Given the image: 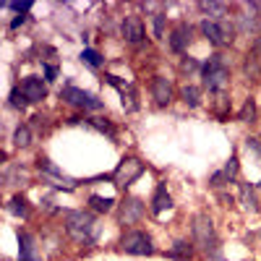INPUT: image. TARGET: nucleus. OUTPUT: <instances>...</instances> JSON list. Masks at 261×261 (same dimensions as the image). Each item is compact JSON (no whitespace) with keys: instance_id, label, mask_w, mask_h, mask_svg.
Returning <instances> with one entry per match:
<instances>
[{"instance_id":"40","label":"nucleus","mask_w":261,"mask_h":261,"mask_svg":"<svg viewBox=\"0 0 261 261\" xmlns=\"http://www.w3.org/2000/svg\"><path fill=\"white\" fill-rule=\"evenodd\" d=\"M251 53H256V55L261 58V34H258V37L251 42Z\"/></svg>"},{"instance_id":"9","label":"nucleus","mask_w":261,"mask_h":261,"mask_svg":"<svg viewBox=\"0 0 261 261\" xmlns=\"http://www.w3.org/2000/svg\"><path fill=\"white\" fill-rule=\"evenodd\" d=\"M149 94H151V102L157 107H170L172 102L178 99V89H175V81L165 73H154L149 79Z\"/></svg>"},{"instance_id":"15","label":"nucleus","mask_w":261,"mask_h":261,"mask_svg":"<svg viewBox=\"0 0 261 261\" xmlns=\"http://www.w3.org/2000/svg\"><path fill=\"white\" fill-rule=\"evenodd\" d=\"M60 99H63V105H68L71 110L86 113V105H89V99H92V92L81 89V86H73V84H65L60 89Z\"/></svg>"},{"instance_id":"8","label":"nucleus","mask_w":261,"mask_h":261,"mask_svg":"<svg viewBox=\"0 0 261 261\" xmlns=\"http://www.w3.org/2000/svg\"><path fill=\"white\" fill-rule=\"evenodd\" d=\"M196 34V27L191 24V21H178L175 27H172L170 32H167V47H170V53L172 55H188V50H191V45H193V37Z\"/></svg>"},{"instance_id":"11","label":"nucleus","mask_w":261,"mask_h":261,"mask_svg":"<svg viewBox=\"0 0 261 261\" xmlns=\"http://www.w3.org/2000/svg\"><path fill=\"white\" fill-rule=\"evenodd\" d=\"M120 37L128 42V45H144L146 42V24L139 13H128L120 21Z\"/></svg>"},{"instance_id":"26","label":"nucleus","mask_w":261,"mask_h":261,"mask_svg":"<svg viewBox=\"0 0 261 261\" xmlns=\"http://www.w3.org/2000/svg\"><path fill=\"white\" fill-rule=\"evenodd\" d=\"M32 139H34V130H32L29 123H18V125L13 128L11 141H13L16 149H29V146H32Z\"/></svg>"},{"instance_id":"32","label":"nucleus","mask_w":261,"mask_h":261,"mask_svg":"<svg viewBox=\"0 0 261 261\" xmlns=\"http://www.w3.org/2000/svg\"><path fill=\"white\" fill-rule=\"evenodd\" d=\"M214 118L222 120V123L230 118V97H227V94L217 97V102H214Z\"/></svg>"},{"instance_id":"25","label":"nucleus","mask_w":261,"mask_h":261,"mask_svg":"<svg viewBox=\"0 0 261 261\" xmlns=\"http://www.w3.org/2000/svg\"><path fill=\"white\" fill-rule=\"evenodd\" d=\"M79 60L86 65V68H92V71H102L105 65H107V58L99 50H94V47H84L79 53Z\"/></svg>"},{"instance_id":"23","label":"nucleus","mask_w":261,"mask_h":261,"mask_svg":"<svg viewBox=\"0 0 261 261\" xmlns=\"http://www.w3.org/2000/svg\"><path fill=\"white\" fill-rule=\"evenodd\" d=\"M196 8L204 13V18H212V21H225V18H230V6H227V3H217V0L206 3V0H201V3H196Z\"/></svg>"},{"instance_id":"12","label":"nucleus","mask_w":261,"mask_h":261,"mask_svg":"<svg viewBox=\"0 0 261 261\" xmlns=\"http://www.w3.org/2000/svg\"><path fill=\"white\" fill-rule=\"evenodd\" d=\"M34 183V172L29 165L24 162H8L6 170H3V186H11V188H27Z\"/></svg>"},{"instance_id":"22","label":"nucleus","mask_w":261,"mask_h":261,"mask_svg":"<svg viewBox=\"0 0 261 261\" xmlns=\"http://www.w3.org/2000/svg\"><path fill=\"white\" fill-rule=\"evenodd\" d=\"M118 199L115 196H99V193H92L89 199H86V209H92L94 214H110L118 209Z\"/></svg>"},{"instance_id":"28","label":"nucleus","mask_w":261,"mask_h":261,"mask_svg":"<svg viewBox=\"0 0 261 261\" xmlns=\"http://www.w3.org/2000/svg\"><path fill=\"white\" fill-rule=\"evenodd\" d=\"M201 65H204V60H199V58H191V55H183L180 58V63H178V71H180V76H201Z\"/></svg>"},{"instance_id":"16","label":"nucleus","mask_w":261,"mask_h":261,"mask_svg":"<svg viewBox=\"0 0 261 261\" xmlns=\"http://www.w3.org/2000/svg\"><path fill=\"white\" fill-rule=\"evenodd\" d=\"M246 8V6H243ZM248 13H235L232 16V21H235V29H238V34L241 37H258L261 34V16H256L251 8H246Z\"/></svg>"},{"instance_id":"36","label":"nucleus","mask_w":261,"mask_h":261,"mask_svg":"<svg viewBox=\"0 0 261 261\" xmlns=\"http://www.w3.org/2000/svg\"><path fill=\"white\" fill-rule=\"evenodd\" d=\"M246 149L253 151V154L261 160V139L258 136H246Z\"/></svg>"},{"instance_id":"6","label":"nucleus","mask_w":261,"mask_h":261,"mask_svg":"<svg viewBox=\"0 0 261 261\" xmlns=\"http://www.w3.org/2000/svg\"><path fill=\"white\" fill-rule=\"evenodd\" d=\"M146 172V162L141 160V157H136V154H125L120 162H118V167L110 172V183L115 186V188H120V191H128L130 186H134L141 175Z\"/></svg>"},{"instance_id":"38","label":"nucleus","mask_w":261,"mask_h":261,"mask_svg":"<svg viewBox=\"0 0 261 261\" xmlns=\"http://www.w3.org/2000/svg\"><path fill=\"white\" fill-rule=\"evenodd\" d=\"M214 196L220 199V204H222V206H235V201H238L232 193H227V188H225V191H217Z\"/></svg>"},{"instance_id":"20","label":"nucleus","mask_w":261,"mask_h":261,"mask_svg":"<svg viewBox=\"0 0 261 261\" xmlns=\"http://www.w3.org/2000/svg\"><path fill=\"white\" fill-rule=\"evenodd\" d=\"M196 253H199V251H196L193 241H188V238H178V241L165 251V258H172V261H193Z\"/></svg>"},{"instance_id":"7","label":"nucleus","mask_w":261,"mask_h":261,"mask_svg":"<svg viewBox=\"0 0 261 261\" xmlns=\"http://www.w3.org/2000/svg\"><path fill=\"white\" fill-rule=\"evenodd\" d=\"M115 212H118V225L123 230H130V227H136V225L144 222L149 206L144 204V199H139V196H125V199H120Z\"/></svg>"},{"instance_id":"29","label":"nucleus","mask_w":261,"mask_h":261,"mask_svg":"<svg viewBox=\"0 0 261 261\" xmlns=\"http://www.w3.org/2000/svg\"><path fill=\"white\" fill-rule=\"evenodd\" d=\"M149 21H151V37L162 42V39H165V29H167V11L154 13Z\"/></svg>"},{"instance_id":"14","label":"nucleus","mask_w":261,"mask_h":261,"mask_svg":"<svg viewBox=\"0 0 261 261\" xmlns=\"http://www.w3.org/2000/svg\"><path fill=\"white\" fill-rule=\"evenodd\" d=\"M172 206H175V201H172V196L167 191V183L160 180L154 186V191H151V199H149V214L151 217H162L165 212H170Z\"/></svg>"},{"instance_id":"3","label":"nucleus","mask_w":261,"mask_h":261,"mask_svg":"<svg viewBox=\"0 0 261 261\" xmlns=\"http://www.w3.org/2000/svg\"><path fill=\"white\" fill-rule=\"evenodd\" d=\"M201 86L209 94H225L230 89V79H232V58L225 50H214L209 60L201 65Z\"/></svg>"},{"instance_id":"19","label":"nucleus","mask_w":261,"mask_h":261,"mask_svg":"<svg viewBox=\"0 0 261 261\" xmlns=\"http://www.w3.org/2000/svg\"><path fill=\"white\" fill-rule=\"evenodd\" d=\"M178 99L188 107V110H199L201 102H204V86L201 84H193V81H186L180 89H178Z\"/></svg>"},{"instance_id":"18","label":"nucleus","mask_w":261,"mask_h":261,"mask_svg":"<svg viewBox=\"0 0 261 261\" xmlns=\"http://www.w3.org/2000/svg\"><path fill=\"white\" fill-rule=\"evenodd\" d=\"M238 204H241L243 212H248V214H258L261 212L258 191H256L253 183H238Z\"/></svg>"},{"instance_id":"41","label":"nucleus","mask_w":261,"mask_h":261,"mask_svg":"<svg viewBox=\"0 0 261 261\" xmlns=\"http://www.w3.org/2000/svg\"><path fill=\"white\" fill-rule=\"evenodd\" d=\"M253 186H256V191H261V178H258V180H256Z\"/></svg>"},{"instance_id":"34","label":"nucleus","mask_w":261,"mask_h":261,"mask_svg":"<svg viewBox=\"0 0 261 261\" xmlns=\"http://www.w3.org/2000/svg\"><path fill=\"white\" fill-rule=\"evenodd\" d=\"M60 76V65L58 63H42V79H45L47 84H55Z\"/></svg>"},{"instance_id":"39","label":"nucleus","mask_w":261,"mask_h":261,"mask_svg":"<svg viewBox=\"0 0 261 261\" xmlns=\"http://www.w3.org/2000/svg\"><path fill=\"white\" fill-rule=\"evenodd\" d=\"M27 21H29V16H13V18H11V24H8V29H11V32H16V29L24 27Z\"/></svg>"},{"instance_id":"35","label":"nucleus","mask_w":261,"mask_h":261,"mask_svg":"<svg viewBox=\"0 0 261 261\" xmlns=\"http://www.w3.org/2000/svg\"><path fill=\"white\" fill-rule=\"evenodd\" d=\"M3 8L13 11L16 16H29V11L34 8V3H32V0H24V3H3Z\"/></svg>"},{"instance_id":"1","label":"nucleus","mask_w":261,"mask_h":261,"mask_svg":"<svg viewBox=\"0 0 261 261\" xmlns=\"http://www.w3.org/2000/svg\"><path fill=\"white\" fill-rule=\"evenodd\" d=\"M63 230L76 246H86V248H94L102 238V225L92 209L63 212Z\"/></svg>"},{"instance_id":"10","label":"nucleus","mask_w":261,"mask_h":261,"mask_svg":"<svg viewBox=\"0 0 261 261\" xmlns=\"http://www.w3.org/2000/svg\"><path fill=\"white\" fill-rule=\"evenodd\" d=\"M16 238H18V261H45V253H42V246H39V238L32 230L18 227L16 230Z\"/></svg>"},{"instance_id":"31","label":"nucleus","mask_w":261,"mask_h":261,"mask_svg":"<svg viewBox=\"0 0 261 261\" xmlns=\"http://www.w3.org/2000/svg\"><path fill=\"white\" fill-rule=\"evenodd\" d=\"M222 170H225V175L230 178V183H238V175H241V157H238V151H232Z\"/></svg>"},{"instance_id":"30","label":"nucleus","mask_w":261,"mask_h":261,"mask_svg":"<svg viewBox=\"0 0 261 261\" xmlns=\"http://www.w3.org/2000/svg\"><path fill=\"white\" fill-rule=\"evenodd\" d=\"M8 105L13 107L16 113H27V107H29V99H27V94L18 89V86H13L11 89V94H8Z\"/></svg>"},{"instance_id":"33","label":"nucleus","mask_w":261,"mask_h":261,"mask_svg":"<svg viewBox=\"0 0 261 261\" xmlns=\"http://www.w3.org/2000/svg\"><path fill=\"white\" fill-rule=\"evenodd\" d=\"M209 188H212L214 193L230 188V178L225 175V170H214V172H212V175H209Z\"/></svg>"},{"instance_id":"24","label":"nucleus","mask_w":261,"mask_h":261,"mask_svg":"<svg viewBox=\"0 0 261 261\" xmlns=\"http://www.w3.org/2000/svg\"><path fill=\"white\" fill-rule=\"evenodd\" d=\"M86 125L89 128H94L97 134H105L107 139H118V128H115V123L110 120V118H99V115H86Z\"/></svg>"},{"instance_id":"37","label":"nucleus","mask_w":261,"mask_h":261,"mask_svg":"<svg viewBox=\"0 0 261 261\" xmlns=\"http://www.w3.org/2000/svg\"><path fill=\"white\" fill-rule=\"evenodd\" d=\"M102 110H105V99L97 97V94H92L89 105H86V113H102Z\"/></svg>"},{"instance_id":"2","label":"nucleus","mask_w":261,"mask_h":261,"mask_svg":"<svg viewBox=\"0 0 261 261\" xmlns=\"http://www.w3.org/2000/svg\"><path fill=\"white\" fill-rule=\"evenodd\" d=\"M188 230H191V241L196 246L201 256H206L209 261L220 258L222 256V238L217 232V225H214V217L209 212H196L191 214L188 220Z\"/></svg>"},{"instance_id":"5","label":"nucleus","mask_w":261,"mask_h":261,"mask_svg":"<svg viewBox=\"0 0 261 261\" xmlns=\"http://www.w3.org/2000/svg\"><path fill=\"white\" fill-rule=\"evenodd\" d=\"M118 251L125 253V256H136V258H144V256H154L157 253V246H154V238H151L149 230H141V227H130V230H123V235L118 238Z\"/></svg>"},{"instance_id":"21","label":"nucleus","mask_w":261,"mask_h":261,"mask_svg":"<svg viewBox=\"0 0 261 261\" xmlns=\"http://www.w3.org/2000/svg\"><path fill=\"white\" fill-rule=\"evenodd\" d=\"M241 73H243V79L248 81V84H256V81H261V58L256 55V53H246L243 55V60H241Z\"/></svg>"},{"instance_id":"27","label":"nucleus","mask_w":261,"mask_h":261,"mask_svg":"<svg viewBox=\"0 0 261 261\" xmlns=\"http://www.w3.org/2000/svg\"><path fill=\"white\" fill-rule=\"evenodd\" d=\"M235 120H238V123H246V125H251V123L258 120V105H256L253 97H246V99H243V105H241V110H238Z\"/></svg>"},{"instance_id":"17","label":"nucleus","mask_w":261,"mask_h":261,"mask_svg":"<svg viewBox=\"0 0 261 261\" xmlns=\"http://www.w3.org/2000/svg\"><path fill=\"white\" fill-rule=\"evenodd\" d=\"M6 212H8L11 217H16V220H21V222H29L32 217H34V206H32V201H29L21 191L13 193L11 199L6 201Z\"/></svg>"},{"instance_id":"13","label":"nucleus","mask_w":261,"mask_h":261,"mask_svg":"<svg viewBox=\"0 0 261 261\" xmlns=\"http://www.w3.org/2000/svg\"><path fill=\"white\" fill-rule=\"evenodd\" d=\"M18 89L27 94L29 105H42V102L47 99V81L42 79V76H37V73H29V76L21 79Z\"/></svg>"},{"instance_id":"4","label":"nucleus","mask_w":261,"mask_h":261,"mask_svg":"<svg viewBox=\"0 0 261 261\" xmlns=\"http://www.w3.org/2000/svg\"><path fill=\"white\" fill-rule=\"evenodd\" d=\"M199 34L209 42L214 50H230L238 39V29H235V21L225 18V21H212V18H201L199 21Z\"/></svg>"}]
</instances>
